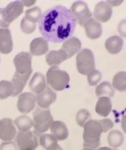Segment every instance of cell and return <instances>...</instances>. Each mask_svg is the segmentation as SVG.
Returning <instances> with one entry per match:
<instances>
[{
	"label": "cell",
	"instance_id": "1",
	"mask_svg": "<svg viewBox=\"0 0 126 150\" xmlns=\"http://www.w3.org/2000/svg\"><path fill=\"white\" fill-rule=\"evenodd\" d=\"M38 28L43 38L51 43H61L74 33L77 21L70 9L56 5L43 13Z\"/></svg>",
	"mask_w": 126,
	"mask_h": 150
},
{
	"label": "cell",
	"instance_id": "2",
	"mask_svg": "<svg viewBox=\"0 0 126 150\" xmlns=\"http://www.w3.org/2000/svg\"><path fill=\"white\" fill-rule=\"evenodd\" d=\"M102 133V126L99 120H88L84 126V148L93 149L98 148L100 146V137Z\"/></svg>",
	"mask_w": 126,
	"mask_h": 150
},
{
	"label": "cell",
	"instance_id": "3",
	"mask_svg": "<svg viewBox=\"0 0 126 150\" xmlns=\"http://www.w3.org/2000/svg\"><path fill=\"white\" fill-rule=\"evenodd\" d=\"M70 76L65 71H62L57 65L50 67L47 72V82L56 91L64 90L69 86Z\"/></svg>",
	"mask_w": 126,
	"mask_h": 150
},
{
	"label": "cell",
	"instance_id": "4",
	"mask_svg": "<svg viewBox=\"0 0 126 150\" xmlns=\"http://www.w3.org/2000/svg\"><path fill=\"white\" fill-rule=\"evenodd\" d=\"M23 7L21 1H14L5 8H0V27L8 29L12 21L23 13Z\"/></svg>",
	"mask_w": 126,
	"mask_h": 150
},
{
	"label": "cell",
	"instance_id": "5",
	"mask_svg": "<svg viewBox=\"0 0 126 150\" xmlns=\"http://www.w3.org/2000/svg\"><path fill=\"white\" fill-rule=\"evenodd\" d=\"M33 127L36 132L39 135L46 132L50 127L54 120L50 109L44 110L41 108H37L33 114Z\"/></svg>",
	"mask_w": 126,
	"mask_h": 150
},
{
	"label": "cell",
	"instance_id": "6",
	"mask_svg": "<svg viewBox=\"0 0 126 150\" xmlns=\"http://www.w3.org/2000/svg\"><path fill=\"white\" fill-rule=\"evenodd\" d=\"M76 67L81 74L87 75L95 69V60L91 50L82 49L76 56Z\"/></svg>",
	"mask_w": 126,
	"mask_h": 150
},
{
	"label": "cell",
	"instance_id": "7",
	"mask_svg": "<svg viewBox=\"0 0 126 150\" xmlns=\"http://www.w3.org/2000/svg\"><path fill=\"white\" fill-rule=\"evenodd\" d=\"M38 134L35 131L19 132L16 137V142L20 150H34L39 145Z\"/></svg>",
	"mask_w": 126,
	"mask_h": 150
},
{
	"label": "cell",
	"instance_id": "8",
	"mask_svg": "<svg viewBox=\"0 0 126 150\" xmlns=\"http://www.w3.org/2000/svg\"><path fill=\"white\" fill-rule=\"evenodd\" d=\"M70 10L76 20L77 23L82 27H84L85 24L92 18V14L89 7L86 3L83 1L74 2L71 5Z\"/></svg>",
	"mask_w": 126,
	"mask_h": 150
},
{
	"label": "cell",
	"instance_id": "9",
	"mask_svg": "<svg viewBox=\"0 0 126 150\" xmlns=\"http://www.w3.org/2000/svg\"><path fill=\"white\" fill-rule=\"evenodd\" d=\"M14 64L17 73L25 74L33 71L32 56L29 52H21L14 58Z\"/></svg>",
	"mask_w": 126,
	"mask_h": 150
},
{
	"label": "cell",
	"instance_id": "10",
	"mask_svg": "<svg viewBox=\"0 0 126 150\" xmlns=\"http://www.w3.org/2000/svg\"><path fill=\"white\" fill-rule=\"evenodd\" d=\"M36 97L33 93L30 92L23 93L19 96L17 108L20 112L23 114L29 113L35 107Z\"/></svg>",
	"mask_w": 126,
	"mask_h": 150
},
{
	"label": "cell",
	"instance_id": "11",
	"mask_svg": "<svg viewBox=\"0 0 126 150\" xmlns=\"http://www.w3.org/2000/svg\"><path fill=\"white\" fill-rule=\"evenodd\" d=\"M113 14V8L107 1H100L96 4L94 9V19L98 21L106 22L110 20Z\"/></svg>",
	"mask_w": 126,
	"mask_h": 150
},
{
	"label": "cell",
	"instance_id": "12",
	"mask_svg": "<svg viewBox=\"0 0 126 150\" xmlns=\"http://www.w3.org/2000/svg\"><path fill=\"white\" fill-rule=\"evenodd\" d=\"M17 131L11 118H5L1 120L0 139L5 142L11 141L16 137Z\"/></svg>",
	"mask_w": 126,
	"mask_h": 150
},
{
	"label": "cell",
	"instance_id": "13",
	"mask_svg": "<svg viewBox=\"0 0 126 150\" xmlns=\"http://www.w3.org/2000/svg\"><path fill=\"white\" fill-rule=\"evenodd\" d=\"M13 49V41L10 29H0V52L7 54Z\"/></svg>",
	"mask_w": 126,
	"mask_h": 150
},
{
	"label": "cell",
	"instance_id": "14",
	"mask_svg": "<svg viewBox=\"0 0 126 150\" xmlns=\"http://www.w3.org/2000/svg\"><path fill=\"white\" fill-rule=\"evenodd\" d=\"M36 97L38 105L43 109H47L56 101V94L49 87H47L45 91Z\"/></svg>",
	"mask_w": 126,
	"mask_h": 150
},
{
	"label": "cell",
	"instance_id": "15",
	"mask_svg": "<svg viewBox=\"0 0 126 150\" xmlns=\"http://www.w3.org/2000/svg\"><path fill=\"white\" fill-rule=\"evenodd\" d=\"M86 30V35L91 40L99 38L102 34V26L99 21L91 18L85 24L84 27Z\"/></svg>",
	"mask_w": 126,
	"mask_h": 150
},
{
	"label": "cell",
	"instance_id": "16",
	"mask_svg": "<svg viewBox=\"0 0 126 150\" xmlns=\"http://www.w3.org/2000/svg\"><path fill=\"white\" fill-rule=\"evenodd\" d=\"M49 51V43L42 37L34 38L30 44V52L33 56H42Z\"/></svg>",
	"mask_w": 126,
	"mask_h": 150
},
{
	"label": "cell",
	"instance_id": "17",
	"mask_svg": "<svg viewBox=\"0 0 126 150\" xmlns=\"http://www.w3.org/2000/svg\"><path fill=\"white\" fill-rule=\"evenodd\" d=\"M81 48V43L76 37H72L66 40L62 47V49L67 55L68 58L79 52Z\"/></svg>",
	"mask_w": 126,
	"mask_h": 150
},
{
	"label": "cell",
	"instance_id": "18",
	"mask_svg": "<svg viewBox=\"0 0 126 150\" xmlns=\"http://www.w3.org/2000/svg\"><path fill=\"white\" fill-rule=\"evenodd\" d=\"M32 72L33 71L29 72L25 74H20L17 72H15L11 81L14 87V93L12 95V96H17L22 92V91L26 86L28 80L29 79Z\"/></svg>",
	"mask_w": 126,
	"mask_h": 150
},
{
	"label": "cell",
	"instance_id": "19",
	"mask_svg": "<svg viewBox=\"0 0 126 150\" xmlns=\"http://www.w3.org/2000/svg\"><path fill=\"white\" fill-rule=\"evenodd\" d=\"M45 76L40 73H34L29 82V88L36 95L42 93L47 87Z\"/></svg>",
	"mask_w": 126,
	"mask_h": 150
},
{
	"label": "cell",
	"instance_id": "20",
	"mask_svg": "<svg viewBox=\"0 0 126 150\" xmlns=\"http://www.w3.org/2000/svg\"><path fill=\"white\" fill-rule=\"evenodd\" d=\"M50 131L58 140H64L69 136V130L62 121H54L50 126Z\"/></svg>",
	"mask_w": 126,
	"mask_h": 150
},
{
	"label": "cell",
	"instance_id": "21",
	"mask_svg": "<svg viewBox=\"0 0 126 150\" xmlns=\"http://www.w3.org/2000/svg\"><path fill=\"white\" fill-rule=\"evenodd\" d=\"M124 45V40L118 36H113L107 39L105 47L109 53L116 54L121 51Z\"/></svg>",
	"mask_w": 126,
	"mask_h": 150
},
{
	"label": "cell",
	"instance_id": "22",
	"mask_svg": "<svg viewBox=\"0 0 126 150\" xmlns=\"http://www.w3.org/2000/svg\"><path fill=\"white\" fill-rule=\"evenodd\" d=\"M112 109V103L108 96H101L98 100L95 110L96 113L101 117H106L109 115Z\"/></svg>",
	"mask_w": 126,
	"mask_h": 150
},
{
	"label": "cell",
	"instance_id": "23",
	"mask_svg": "<svg viewBox=\"0 0 126 150\" xmlns=\"http://www.w3.org/2000/svg\"><path fill=\"white\" fill-rule=\"evenodd\" d=\"M68 58L66 53L61 49L58 51H51L45 56V61L49 65H59Z\"/></svg>",
	"mask_w": 126,
	"mask_h": 150
},
{
	"label": "cell",
	"instance_id": "24",
	"mask_svg": "<svg viewBox=\"0 0 126 150\" xmlns=\"http://www.w3.org/2000/svg\"><path fill=\"white\" fill-rule=\"evenodd\" d=\"M14 124L21 132L29 131L34 126V122L29 117L21 115L16 118Z\"/></svg>",
	"mask_w": 126,
	"mask_h": 150
},
{
	"label": "cell",
	"instance_id": "25",
	"mask_svg": "<svg viewBox=\"0 0 126 150\" xmlns=\"http://www.w3.org/2000/svg\"><path fill=\"white\" fill-rule=\"evenodd\" d=\"M113 87L120 92L126 91V72L120 71L113 79Z\"/></svg>",
	"mask_w": 126,
	"mask_h": 150
},
{
	"label": "cell",
	"instance_id": "26",
	"mask_svg": "<svg viewBox=\"0 0 126 150\" xmlns=\"http://www.w3.org/2000/svg\"><path fill=\"white\" fill-rule=\"evenodd\" d=\"M108 140L110 146L114 148H117L124 142V137L123 133L120 131L113 130L109 133Z\"/></svg>",
	"mask_w": 126,
	"mask_h": 150
},
{
	"label": "cell",
	"instance_id": "27",
	"mask_svg": "<svg viewBox=\"0 0 126 150\" xmlns=\"http://www.w3.org/2000/svg\"><path fill=\"white\" fill-rule=\"evenodd\" d=\"M97 96H108V97H113L115 95V90L109 82H103L98 86L95 90Z\"/></svg>",
	"mask_w": 126,
	"mask_h": 150
},
{
	"label": "cell",
	"instance_id": "28",
	"mask_svg": "<svg viewBox=\"0 0 126 150\" xmlns=\"http://www.w3.org/2000/svg\"><path fill=\"white\" fill-rule=\"evenodd\" d=\"M14 93L13 84L10 81H0V99H5L12 96Z\"/></svg>",
	"mask_w": 126,
	"mask_h": 150
},
{
	"label": "cell",
	"instance_id": "29",
	"mask_svg": "<svg viewBox=\"0 0 126 150\" xmlns=\"http://www.w3.org/2000/svg\"><path fill=\"white\" fill-rule=\"evenodd\" d=\"M25 17L26 18L27 20L36 23L38 21H39L41 17H42V12L40 7H34L27 10L25 11Z\"/></svg>",
	"mask_w": 126,
	"mask_h": 150
},
{
	"label": "cell",
	"instance_id": "30",
	"mask_svg": "<svg viewBox=\"0 0 126 150\" xmlns=\"http://www.w3.org/2000/svg\"><path fill=\"white\" fill-rule=\"evenodd\" d=\"M91 113L90 112L87 110L86 109H81L80 110L78 111L76 117V122L81 127H84L87 122V120L90 118Z\"/></svg>",
	"mask_w": 126,
	"mask_h": 150
},
{
	"label": "cell",
	"instance_id": "31",
	"mask_svg": "<svg viewBox=\"0 0 126 150\" xmlns=\"http://www.w3.org/2000/svg\"><path fill=\"white\" fill-rule=\"evenodd\" d=\"M20 27L22 32L27 34H30L35 30L36 24L27 20L26 18L24 17L21 21Z\"/></svg>",
	"mask_w": 126,
	"mask_h": 150
},
{
	"label": "cell",
	"instance_id": "32",
	"mask_svg": "<svg viewBox=\"0 0 126 150\" xmlns=\"http://www.w3.org/2000/svg\"><path fill=\"white\" fill-rule=\"evenodd\" d=\"M102 78V74L99 71L94 69L87 74V81L91 86H96Z\"/></svg>",
	"mask_w": 126,
	"mask_h": 150
},
{
	"label": "cell",
	"instance_id": "33",
	"mask_svg": "<svg viewBox=\"0 0 126 150\" xmlns=\"http://www.w3.org/2000/svg\"><path fill=\"white\" fill-rule=\"evenodd\" d=\"M56 142H58V140L52 134H43L40 137V144L45 149L52 144Z\"/></svg>",
	"mask_w": 126,
	"mask_h": 150
},
{
	"label": "cell",
	"instance_id": "34",
	"mask_svg": "<svg viewBox=\"0 0 126 150\" xmlns=\"http://www.w3.org/2000/svg\"><path fill=\"white\" fill-rule=\"evenodd\" d=\"M99 122L102 126L103 133L108 132L109 130L112 129L114 126L113 122L111 119H109V118H103V119L100 120Z\"/></svg>",
	"mask_w": 126,
	"mask_h": 150
},
{
	"label": "cell",
	"instance_id": "35",
	"mask_svg": "<svg viewBox=\"0 0 126 150\" xmlns=\"http://www.w3.org/2000/svg\"><path fill=\"white\" fill-rule=\"evenodd\" d=\"M0 150H18V148L15 142L8 141L1 144Z\"/></svg>",
	"mask_w": 126,
	"mask_h": 150
},
{
	"label": "cell",
	"instance_id": "36",
	"mask_svg": "<svg viewBox=\"0 0 126 150\" xmlns=\"http://www.w3.org/2000/svg\"><path fill=\"white\" fill-rule=\"evenodd\" d=\"M118 30L120 36L126 38V19L122 20L118 23Z\"/></svg>",
	"mask_w": 126,
	"mask_h": 150
},
{
	"label": "cell",
	"instance_id": "37",
	"mask_svg": "<svg viewBox=\"0 0 126 150\" xmlns=\"http://www.w3.org/2000/svg\"><path fill=\"white\" fill-rule=\"evenodd\" d=\"M46 150H63V149L62 148V147L58 144V142H56L53 143L49 146L47 147Z\"/></svg>",
	"mask_w": 126,
	"mask_h": 150
},
{
	"label": "cell",
	"instance_id": "38",
	"mask_svg": "<svg viewBox=\"0 0 126 150\" xmlns=\"http://www.w3.org/2000/svg\"><path fill=\"white\" fill-rule=\"evenodd\" d=\"M121 126H122V129L123 131H124V133H126V115H124L122 118V120H121Z\"/></svg>",
	"mask_w": 126,
	"mask_h": 150
},
{
	"label": "cell",
	"instance_id": "39",
	"mask_svg": "<svg viewBox=\"0 0 126 150\" xmlns=\"http://www.w3.org/2000/svg\"><path fill=\"white\" fill-rule=\"evenodd\" d=\"M22 4L24 6H28V7H29V6L34 5L35 4V1H21Z\"/></svg>",
	"mask_w": 126,
	"mask_h": 150
},
{
	"label": "cell",
	"instance_id": "40",
	"mask_svg": "<svg viewBox=\"0 0 126 150\" xmlns=\"http://www.w3.org/2000/svg\"><path fill=\"white\" fill-rule=\"evenodd\" d=\"M97 150H117V149H113L110 148H108V147H102V148H100Z\"/></svg>",
	"mask_w": 126,
	"mask_h": 150
},
{
	"label": "cell",
	"instance_id": "41",
	"mask_svg": "<svg viewBox=\"0 0 126 150\" xmlns=\"http://www.w3.org/2000/svg\"><path fill=\"white\" fill-rule=\"evenodd\" d=\"M83 150H95V149H91V148H85Z\"/></svg>",
	"mask_w": 126,
	"mask_h": 150
},
{
	"label": "cell",
	"instance_id": "42",
	"mask_svg": "<svg viewBox=\"0 0 126 150\" xmlns=\"http://www.w3.org/2000/svg\"><path fill=\"white\" fill-rule=\"evenodd\" d=\"M0 128H1V120H0Z\"/></svg>",
	"mask_w": 126,
	"mask_h": 150
},
{
	"label": "cell",
	"instance_id": "43",
	"mask_svg": "<svg viewBox=\"0 0 126 150\" xmlns=\"http://www.w3.org/2000/svg\"><path fill=\"white\" fill-rule=\"evenodd\" d=\"M0 61H1V59H0Z\"/></svg>",
	"mask_w": 126,
	"mask_h": 150
}]
</instances>
